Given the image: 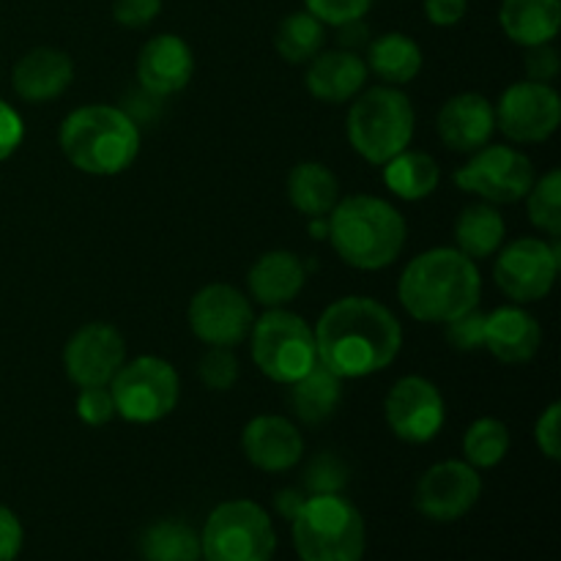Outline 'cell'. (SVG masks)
<instances>
[{"mask_svg":"<svg viewBox=\"0 0 561 561\" xmlns=\"http://www.w3.org/2000/svg\"><path fill=\"white\" fill-rule=\"evenodd\" d=\"M305 5L323 25L340 27L362 20L370 11L373 0H305Z\"/></svg>","mask_w":561,"mask_h":561,"instance_id":"36","label":"cell"},{"mask_svg":"<svg viewBox=\"0 0 561 561\" xmlns=\"http://www.w3.org/2000/svg\"><path fill=\"white\" fill-rule=\"evenodd\" d=\"M499 22L520 47L551 44L561 27V0H502Z\"/></svg>","mask_w":561,"mask_h":561,"instance_id":"24","label":"cell"},{"mask_svg":"<svg viewBox=\"0 0 561 561\" xmlns=\"http://www.w3.org/2000/svg\"><path fill=\"white\" fill-rule=\"evenodd\" d=\"M255 323L252 301L228 283H211L190 301V329L208 348H236Z\"/></svg>","mask_w":561,"mask_h":561,"instance_id":"12","label":"cell"},{"mask_svg":"<svg viewBox=\"0 0 561 561\" xmlns=\"http://www.w3.org/2000/svg\"><path fill=\"white\" fill-rule=\"evenodd\" d=\"M126 362V340L110 323H85L64 348L66 376L75 387H107Z\"/></svg>","mask_w":561,"mask_h":561,"instance_id":"16","label":"cell"},{"mask_svg":"<svg viewBox=\"0 0 561 561\" xmlns=\"http://www.w3.org/2000/svg\"><path fill=\"white\" fill-rule=\"evenodd\" d=\"M383 414L389 431L405 444L433 442L447 420L442 392L436 383L422 376H403L394 381L383 403Z\"/></svg>","mask_w":561,"mask_h":561,"instance_id":"15","label":"cell"},{"mask_svg":"<svg viewBox=\"0 0 561 561\" xmlns=\"http://www.w3.org/2000/svg\"><path fill=\"white\" fill-rule=\"evenodd\" d=\"M307 283V266L299 255L288 250H272L252 263L247 274V288L257 305L285 307L301 294Z\"/></svg>","mask_w":561,"mask_h":561,"instance_id":"23","label":"cell"},{"mask_svg":"<svg viewBox=\"0 0 561 561\" xmlns=\"http://www.w3.org/2000/svg\"><path fill=\"white\" fill-rule=\"evenodd\" d=\"M504 236H507V225L499 208L491 203H474V206H466L455 222V241H458L455 250H460L471 261H485L504 244Z\"/></svg>","mask_w":561,"mask_h":561,"instance_id":"29","label":"cell"},{"mask_svg":"<svg viewBox=\"0 0 561 561\" xmlns=\"http://www.w3.org/2000/svg\"><path fill=\"white\" fill-rule=\"evenodd\" d=\"M469 11V0H425V16L436 27H453Z\"/></svg>","mask_w":561,"mask_h":561,"instance_id":"44","label":"cell"},{"mask_svg":"<svg viewBox=\"0 0 561 561\" xmlns=\"http://www.w3.org/2000/svg\"><path fill=\"white\" fill-rule=\"evenodd\" d=\"M305 502L307 493H301L299 488H283V491H277V496H274V507H277V513L283 515L285 520H294Z\"/></svg>","mask_w":561,"mask_h":561,"instance_id":"45","label":"cell"},{"mask_svg":"<svg viewBox=\"0 0 561 561\" xmlns=\"http://www.w3.org/2000/svg\"><path fill=\"white\" fill-rule=\"evenodd\" d=\"M480 296V268L455 247H436L411 257L398 283L400 305L420 323H449L474 310Z\"/></svg>","mask_w":561,"mask_h":561,"instance_id":"2","label":"cell"},{"mask_svg":"<svg viewBox=\"0 0 561 561\" xmlns=\"http://www.w3.org/2000/svg\"><path fill=\"white\" fill-rule=\"evenodd\" d=\"M496 126L513 142H546L561 124V99L551 82H513L496 107Z\"/></svg>","mask_w":561,"mask_h":561,"instance_id":"13","label":"cell"},{"mask_svg":"<svg viewBox=\"0 0 561 561\" xmlns=\"http://www.w3.org/2000/svg\"><path fill=\"white\" fill-rule=\"evenodd\" d=\"M482 496V477L466 460H442L416 482L414 504L436 524H453L469 515Z\"/></svg>","mask_w":561,"mask_h":561,"instance_id":"14","label":"cell"},{"mask_svg":"<svg viewBox=\"0 0 561 561\" xmlns=\"http://www.w3.org/2000/svg\"><path fill=\"white\" fill-rule=\"evenodd\" d=\"M438 137L455 153H474L496 131V110L482 93H458L438 110Z\"/></svg>","mask_w":561,"mask_h":561,"instance_id":"19","label":"cell"},{"mask_svg":"<svg viewBox=\"0 0 561 561\" xmlns=\"http://www.w3.org/2000/svg\"><path fill=\"white\" fill-rule=\"evenodd\" d=\"M250 351L263 376L288 387L318 365L312 327L283 307H274L252 323Z\"/></svg>","mask_w":561,"mask_h":561,"instance_id":"8","label":"cell"},{"mask_svg":"<svg viewBox=\"0 0 561 561\" xmlns=\"http://www.w3.org/2000/svg\"><path fill=\"white\" fill-rule=\"evenodd\" d=\"M25 542V531H22L20 518L14 510L0 504V561H16Z\"/></svg>","mask_w":561,"mask_h":561,"instance_id":"43","label":"cell"},{"mask_svg":"<svg viewBox=\"0 0 561 561\" xmlns=\"http://www.w3.org/2000/svg\"><path fill=\"white\" fill-rule=\"evenodd\" d=\"M526 206H529V219L535 228L548 233L551 239L561 236V173L559 170H548L546 175L535 179L529 195H526Z\"/></svg>","mask_w":561,"mask_h":561,"instance_id":"33","label":"cell"},{"mask_svg":"<svg viewBox=\"0 0 561 561\" xmlns=\"http://www.w3.org/2000/svg\"><path fill=\"white\" fill-rule=\"evenodd\" d=\"M22 137H25V124H22V115L11 107L9 102L0 99V162H5L9 157H14L16 148L22 146Z\"/></svg>","mask_w":561,"mask_h":561,"instance_id":"42","label":"cell"},{"mask_svg":"<svg viewBox=\"0 0 561 561\" xmlns=\"http://www.w3.org/2000/svg\"><path fill=\"white\" fill-rule=\"evenodd\" d=\"M343 400V378L318 362L307 376L290 383V409L305 425H321L332 420Z\"/></svg>","mask_w":561,"mask_h":561,"instance_id":"27","label":"cell"},{"mask_svg":"<svg viewBox=\"0 0 561 561\" xmlns=\"http://www.w3.org/2000/svg\"><path fill=\"white\" fill-rule=\"evenodd\" d=\"M561 405L551 403L535 425V442L548 460L561 458Z\"/></svg>","mask_w":561,"mask_h":561,"instance_id":"40","label":"cell"},{"mask_svg":"<svg viewBox=\"0 0 561 561\" xmlns=\"http://www.w3.org/2000/svg\"><path fill=\"white\" fill-rule=\"evenodd\" d=\"M77 416H80L85 425L102 427L107 425L115 414V400L113 392L107 387H82L80 394H77Z\"/></svg>","mask_w":561,"mask_h":561,"instance_id":"38","label":"cell"},{"mask_svg":"<svg viewBox=\"0 0 561 561\" xmlns=\"http://www.w3.org/2000/svg\"><path fill=\"white\" fill-rule=\"evenodd\" d=\"M75 80V64L64 49L36 47L22 55L11 75V85L22 102L44 104L64 96Z\"/></svg>","mask_w":561,"mask_h":561,"instance_id":"20","label":"cell"},{"mask_svg":"<svg viewBox=\"0 0 561 561\" xmlns=\"http://www.w3.org/2000/svg\"><path fill=\"white\" fill-rule=\"evenodd\" d=\"M312 332L318 362L343 381L387 370L403 345V327L394 312L370 296L332 301Z\"/></svg>","mask_w":561,"mask_h":561,"instance_id":"1","label":"cell"},{"mask_svg":"<svg viewBox=\"0 0 561 561\" xmlns=\"http://www.w3.org/2000/svg\"><path fill=\"white\" fill-rule=\"evenodd\" d=\"M115 414L131 425H153L175 411L181 394V378L168 359L137 356L124 362L110 381Z\"/></svg>","mask_w":561,"mask_h":561,"instance_id":"9","label":"cell"},{"mask_svg":"<svg viewBox=\"0 0 561 561\" xmlns=\"http://www.w3.org/2000/svg\"><path fill=\"white\" fill-rule=\"evenodd\" d=\"M241 449L255 469L266 474H283L299 466L305 455V438L299 427L277 414H261L247 422L241 433Z\"/></svg>","mask_w":561,"mask_h":561,"instance_id":"18","label":"cell"},{"mask_svg":"<svg viewBox=\"0 0 561 561\" xmlns=\"http://www.w3.org/2000/svg\"><path fill=\"white\" fill-rule=\"evenodd\" d=\"M559 53L551 44H537V47H526V71L529 80L535 82H553L559 77Z\"/></svg>","mask_w":561,"mask_h":561,"instance_id":"41","label":"cell"},{"mask_svg":"<svg viewBox=\"0 0 561 561\" xmlns=\"http://www.w3.org/2000/svg\"><path fill=\"white\" fill-rule=\"evenodd\" d=\"M195 75L192 47L175 33H159L148 38L137 55V82L151 96L164 99L184 91Z\"/></svg>","mask_w":561,"mask_h":561,"instance_id":"17","label":"cell"},{"mask_svg":"<svg viewBox=\"0 0 561 561\" xmlns=\"http://www.w3.org/2000/svg\"><path fill=\"white\" fill-rule=\"evenodd\" d=\"M327 44V25L310 11H294L285 16L274 33V49L290 66L310 64Z\"/></svg>","mask_w":561,"mask_h":561,"instance_id":"30","label":"cell"},{"mask_svg":"<svg viewBox=\"0 0 561 561\" xmlns=\"http://www.w3.org/2000/svg\"><path fill=\"white\" fill-rule=\"evenodd\" d=\"M307 91L323 104H343L359 96L367 82V64L354 49L318 53L307 66Z\"/></svg>","mask_w":561,"mask_h":561,"instance_id":"21","label":"cell"},{"mask_svg":"<svg viewBox=\"0 0 561 561\" xmlns=\"http://www.w3.org/2000/svg\"><path fill=\"white\" fill-rule=\"evenodd\" d=\"M381 168L383 184L389 186V192L409 203L431 197L438 190V181H442L438 162L425 151H409L405 148V151H400L398 157H392Z\"/></svg>","mask_w":561,"mask_h":561,"instance_id":"28","label":"cell"},{"mask_svg":"<svg viewBox=\"0 0 561 561\" xmlns=\"http://www.w3.org/2000/svg\"><path fill=\"white\" fill-rule=\"evenodd\" d=\"M348 485V466L332 453H323L307 466L305 471V488L310 496H321V493H343Z\"/></svg>","mask_w":561,"mask_h":561,"instance_id":"35","label":"cell"},{"mask_svg":"<svg viewBox=\"0 0 561 561\" xmlns=\"http://www.w3.org/2000/svg\"><path fill=\"white\" fill-rule=\"evenodd\" d=\"M367 71L383 80L387 85H405L422 71V49L405 33H383L367 44Z\"/></svg>","mask_w":561,"mask_h":561,"instance_id":"25","label":"cell"},{"mask_svg":"<svg viewBox=\"0 0 561 561\" xmlns=\"http://www.w3.org/2000/svg\"><path fill=\"white\" fill-rule=\"evenodd\" d=\"M542 345V329L535 316L520 307H499L485 316L482 348L504 365H526Z\"/></svg>","mask_w":561,"mask_h":561,"instance_id":"22","label":"cell"},{"mask_svg":"<svg viewBox=\"0 0 561 561\" xmlns=\"http://www.w3.org/2000/svg\"><path fill=\"white\" fill-rule=\"evenodd\" d=\"M510 427L502 420H493V416H482V420L471 422L469 431L463 436V455L466 463L480 469H493V466L502 463L510 453Z\"/></svg>","mask_w":561,"mask_h":561,"instance_id":"32","label":"cell"},{"mask_svg":"<svg viewBox=\"0 0 561 561\" xmlns=\"http://www.w3.org/2000/svg\"><path fill=\"white\" fill-rule=\"evenodd\" d=\"M140 551L146 561H197L201 535L184 520H157L142 531Z\"/></svg>","mask_w":561,"mask_h":561,"instance_id":"31","label":"cell"},{"mask_svg":"<svg viewBox=\"0 0 561 561\" xmlns=\"http://www.w3.org/2000/svg\"><path fill=\"white\" fill-rule=\"evenodd\" d=\"M416 113L398 85H373L354 99L348 142L370 164H387L414 140Z\"/></svg>","mask_w":561,"mask_h":561,"instance_id":"6","label":"cell"},{"mask_svg":"<svg viewBox=\"0 0 561 561\" xmlns=\"http://www.w3.org/2000/svg\"><path fill=\"white\" fill-rule=\"evenodd\" d=\"M277 531L272 515L250 499H233L211 510L201 531V559L206 561H272Z\"/></svg>","mask_w":561,"mask_h":561,"instance_id":"7","label":"cell"},{"mask_svg":"<svg viewBox=\"0 0 561 561\" xmlns=\"http://www.w3.org/2000/svg\"><path fill=\"white\" fill-rule=\"evenodd\" d=\"M288 201L310 219L329 217L340 201V181L327 164L301 162L288 175Z\"/></svg>","mask_w":561,"mask_h":561,"instance_id":"26","label":"cell"},{"mask_svg":"<svg viewBox=\"0 0 561 561\" xmlns=\"http://www.w3.org/2000/svg\"><path fill=\"white\" fill-rule=\"evenodd\" d=\"M444 327H447V343L455 351H477L485 345V312H480L477 307L453 318Z\"/></svg>","mask_w":561,"mask_h":561,"instance_id":"37","label":"cell"},{"mask_svg":"<svg viewBox=\"0 0 561 561\" xmlns=\"http://www.w3.org/2000/svg\"><path fill=\"white\" fill-rule=\"evenodd\" d=\"M197 376H201L203 387L211 392L233 389V383L239 381V359H236L233 348H208L197 365Z\"/></svg>","mask_w":561,"mask_h":561,"instance_id":"34","label":"cell"},{"mask_svg":"<svg viewBox=\"0 0 561 561\" xmlns=\"http://www.w3.org/2000/svg\"><path fill=\"white\" fill-rule=\"evenodd\" d=\"M60 151L88 175H118L140 153V126L124 107L85 104L60 124Z\"/></svg>","mask_w":561,"mask_h":561,"instance_id":"4","label":"cell"},{"mask_svg":"<svg viewBox=\"0 0 561 561\" xmlns=\"http://www.w3.org/2000/svg\"><path fill=\"white\" fill-rule=\"evenodd\" d=\"M290 537L301 561H362L367 548L365 518L343 493L307 496Z\"/></svg>","mask_w":561,"mask_h":561,"instance_id":"5","label":"cell"},{"mask_svg":"<svg viewBox=\"0 0 561 561\" xmlns=\"http://www.w3.org/2000/svg\"><path fill=\"white\" fill-rule=\"evenodd\" d=\"M537 173L531 159L513 146H482L455 173V184L491 206H510L529 195Z\"/></svg>","mask_w":561,"mask_h":561,"instance_id":"10","label":"cell"},{"mask_svg":"<svg viewBox=\"0 0 561 561\" xmlns=\"http://www.w3.org/2000/svg\"><path fill=\"white\" fill-rule=\"evenodd\" d=\"M159 11H162V0H113L115 22L131 31L151 25Z\"/></svg>","mask_w":561,"mask_h":561,"instance_id":"39","label":"cell"},{"mask_svg":"<svg viewBox=\"0 0 561 561\" xmlns=\"http://www.w3.org/2000/svg\"><path fill=\"white\" fill-rule=\"evenodd\" d=\"M329 241L340 261L359 272L392 266L405 247V219L376 195H351L329 211Z\"/></svg>","mask_w":561,"mask_h":561,"instance_id":"3","label":"cell"},{"mask_svg":"<svg viewBox=\"0 0 561 561\" xmlns=\"http://www.w3.org/2000/svg\"><path fill=\"white\" fill-rule=\"evenodd\" d=\"M561 252L557 239H526L513 241L504 247L493 266L499 290L513 301H540L551 294L557 283Z\"/></svg>","mask_w":561,"mask_h":561,"instance_id":"11","label":"cell"}]
</instances>
